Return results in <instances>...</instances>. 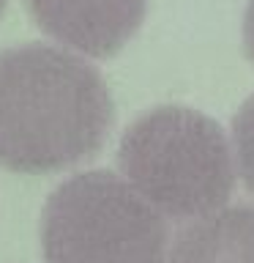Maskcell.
Returning <instances> with one entry per match:
<instances>
[{
    "label": "cell",
    "instance_id": "1",
    "mask_svg": "<svg viewBox=\"0 0 254 263\" xmlns=\"http://www.w3.org/2000/svg\"><path fill=\"white\" fill-rule=\"evenodd\" d=\"M115 104L96 66L52 44L0 49V167L60 173L101 151Z\"/></svg>",
    "mask_w": 254,
    "mask_h": 263
},
{
    "label": "cell",
    "instance_id": "2",
    "mask_svg": "<svg viewBox=\"0 0 254 263\" xmlns=\"http://www.w3.org/2000/svg\"><path fill=\"white\" fill-rule=\"evenodd\" d=\"M118 164L126 184L161 217L200 219L235 186L224 129L192 107H156L123 132Z\"/></svg>",
    "mask_w": 254,
    "mask_h": 263
},
{
    "label": "cell",
    "instance_id": "3",
    "mask_svg": "<svg viewBox=\"0 0 254 263\" xmlns=\"http://www.w3.org/2000/svg\"><path fill=\"white\" fill-rule=\"evenodd\" d=\"M167 241L164 217L110 170L63 181L41 211L44 263H164Z\"/></svg>",
    "mask_w": 254,
    "mask_h": 263
},
{
    "label": "cell",
    "instance_id": "4",
    "mask_svg": "<svg viewBox=\"0 0 254 263\" xmlns=\"http://www.w3.org/2000/svg\"><path fill=\"white\" fill-rule=\"evenodd\" d=\"M47 36L88 58H112L134 39L147 0H25Z\"/></svg>",
    "mask_w": 254,
    "mask_h": 263
},
{
    "label": "cell",
    "instance_id": "5",
    "mask_svg": "<svg viewBox=\"0 0 254 263\" xmlns=\"http://www.w3.org/2000/svg\"><path fill=\"white\" fill-rule=\"evenodd\" d=\"M164 263H254V205L194 219L175 236Z\"/></svg>",
    "mask_w": 254,
    "mask_h": 263
},
{
    "label": "cell",
    "instance_id": "6",
    "mask_svg": "<svg viewBox=\"0 0 254 263\" xmlns=\"http://www.w3.org/2000/svg\"><path fill=\"white\" fill-rule=\"evenodd\" d=\"M232 145L243 184L249 186V192H254V93L232 118Z\"/></svg>",
    "mask_w": 254,
    "mask_h": 263
},
{
    "label": "cell",
    "instance_id": "7",
    "mask_svg": "<svg viewBox=\"0 0 254 263\" xmlns=\"http://www.w3.org/2000/svg\"><path fill=\"white\" fill-rule=\"evenodd\" d=\"M243 49H246V58L254 63V0H249L243 14Z\"/></svg>",
    "mask_w": 254,
    "mask_h": 263
},
{
    "label": "cell",
    "instance_id": "8",
    "mask_svg": "<svg viewBox=\"0 0 254 263\" xmlns=\"http://www.w3.org/2000/svg\"><path fill=\"white\" fill-rule=\"evenodd\" d=\"M6 3H8V0H0V14L6 11Z\"/></svg>",
    "mask_w": 254,
    "mask_h": 263
}]
</instances>
